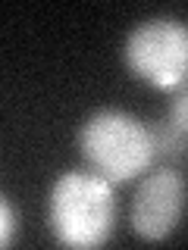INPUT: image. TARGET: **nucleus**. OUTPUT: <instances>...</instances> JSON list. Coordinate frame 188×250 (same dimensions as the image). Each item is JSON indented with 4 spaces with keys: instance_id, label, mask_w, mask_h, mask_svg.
<instances>
[{
    "instance_id": "obj_1",
    "label": "nucleus",
    "mask_w": 188,
    "mask_h": 250,
    "mask_svg": "<svg viewBox=\"0 0 188 250\" xmlns=\"http://www.w3.org/2000/svg\"><path fill=\"white\" fill-rule=\"evenodd\" d=\"M47 229L60 247H104L116 229L113 182L88 166L60 172L47 191Z\"/></svg>"
},
{
    "instance_id": "obj_2",
    "label": "nucleus",
    "mask_w": 188,
    "mask_h": 250,
    "mask_svg": "<svg viewBox=\"0 0 188 250\" xmlns=\"http://www.w3.org/2000/svg\"><path fill=\"white\" fill-rule=\"evenodd\" d=\"M75 147L85 166L113 185L132 182L157 166L151 125L116 106H100L85 116L75 131Z\"/></svg>"
},
{
    "instance_id": "obj_3",
    "label": "nucleus",
    "mask_w": 188,
    "mask_h": 250,
    "mask_svg": "<svg viewBox=\"0 0 188 250\" xmlns=\"http://www.w3.org/2000/svg\"><path fill=\"white\" fill-rule=\"evenodd\" d=\"M122 62L132 78L172 94L188 82V22L176 16H147L122 41Z\"/></svg>"
},
{
    "instance_id": "obj_4",
    "label": "nucleus",
    "mask_w": 188,
    "mask_h": 250,
    "mask_svg": "<svg viewBox=\"0 0 188 250\" xmlns=\"http://www.w3.org/2000/svg\"><path fill=\"white\" fill-rule=\"evenodd\" d=\"M185 200H188V185L179 166L157 163L154 169L144 172V178L135 188L132 209H129L132 231L147 244L166 241L176 231V225L182 222Z\"/></svg>"
},
{
    "instance_id": "obj_5",
    "label": "nucleus",
    "mask_w": 188,
    "mask_h": 250,
    "mask_svg": "<svg viewBox=\"0 0 188 250\" xmlns=\"http://www.w3.org/2000/svg\"><path fill=\"white\" fill-rule=\"evenodd\" d=\"M151 125V138H154V150H157V163L166 166H179L188 163V131L179 128L176 122H169L166 116L147 122Z\"/></svg>"
},
{
    "instance_id": "obj_6",
    "label": "nucleus",
    "mask_w": 188,
    "mask_h": 250,
    "mask_svg": "<svg viewBox=\"0 0 188 250\" xmlns=\"http://www.w3.org/2000/svg\"><path fill=\"white\" fill-rule=\"evenodd\" d=\"M19 229H22L19 207H16L13 197H3V203H0V244L13 247L19 241Z\"/></svg>"
},
{
    "instance_id": "obj_7",
    "label": "nucleus",
    "mask_w": 188,
    "mask_h": 250,
    "mask_svg": "<svg viewBox=\"0 0 188 250\" xmlns=\"http://www.w3.org/2000/svg\"><path fill=\"white\" fill-rule=\"evenodd\" d=\"M166 119L176 122L179 128L188 131V82L182 84V88H176L169 94V109H166Z\"/></svg>"
}]
</instances>
